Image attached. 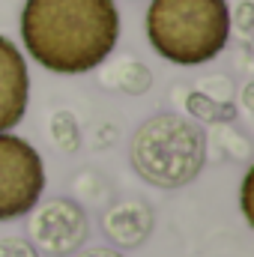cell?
Wrapping results in <instances>:
<instances>
[{"mask_svg": "<svg viewBox=\"0 0 254 257\" xmlns=\"http://www.w3.org/2000/svg\"><path fill=\"white\" fill-rule=\"evenodd\" d=\"M120 9L114 0H24V51L48 72L84 75L114 54Z\"/></svg>", "mask_w": 254, "mask_h": 257, "instance_id": "obj_1", "label": "cell"}, {"mask_svg": "<svg viewBox=\"0 0 254 257\" xmlns=\"http://www.w3.org/2000/svg\"><path fill=\"white\" fill-rule=\"evenodd\" d=\"M150 48L174 66H203L215 60L230 39L227 0H150Z\"/></svg>", "mask_w": 254, "mask_h": 257, "instance_id": "obj_2", "label": "cell"}, {"mask_svg": "<svg viewBox=\"0 0 254 257\" xmlns=\"http://www.w3.org/2000/svg\"><path fill=\"white\" fill-rule=\"evenodd\" d=\"M206 135L183 114H153L135 128L129 162L135 174L156 189H183L194 183L206 165Z\"/></svg>", "mask_w": 254, "mask_h": 257, "instance_id": "obj_3", "label": "cell"}, {"mask_svg": "<svg viewBox=\"0 0 254 257\" xmlns=\"http://www.w3.org/2000/svg\"><path fill=\"white\" fill-rule=\"evenodd\" d=\"M45 192V162L33 144L0 132V221L27 215Z\"/></svg>", "mask_w": 254, "mask_h": 257, "instance_id": "obj_4", "label": "cell"}, {"mask_svg": "<svg viewBox=\"0 0 254 257\" xmlns=\"http://www.w3.org/2000/svg\"><path fill=\"white\" fill-rule=\"evenodd\" d=\"M30 242L45 257H72L87 245L90 215L75 197H51L36 203L27 218Z\"/></svg>", "mask_w": 254, "mask_h": 257, "instance_id": "obj_5", "label": "cell"}, {"mask_svg": "<svg viewBox=\"0 0 254 257\" xmlns=\"http://www.w3.org/2000/svg\"><path fill=\"white\" fill-rule=\"evenodd\" d=\"M30 72L21 48L0 33V132L15 128L27 114Z\"/></svg>", "mask_w": 254, "mask_h": 257, "instance_id": "obj_6", "label": "cell"}, {"mask_svg": "<svg viewBox=\"0 0 254 257\" xmlns=\"http://www.w3.org/2000/svg\"><path fill=\"white\" fill-rule=\"evenodd\" d=\"M156 227V212L147 200H120L102 212V233L114 248H141Z\"/></svg>", "mask_w": 254, "mask_h": 257, "instance_id": "obj_7", "label": "cell"}, {"mask_svg": "<svg viewBox=\"0 0 254 257\" xmlns=\"http://www.w3.org/2000/svg\"><path fill=\"white\" fill-rule=\"evenodd\" d=\"M99 69V84L105 90L123 93V96H144L153 87V72L150 66L141 63L132 54H120V57H105Z\"/></svg>", "mask_w": 254, "mask_h": 257, "instance_id": "obj_8", "label": "cell"}, {"mask_svg": "<svg viewBox=\"0 0 254 257\" xmlns=\"http://www.w3.org/2000/svg\"><path fill=\"white\" fill-rule=\"evenodd\" d=\"M186 111L194 120L209 123V126H230L236 120V105L233 102H218V99L200 93L197 87L186 93Z\"/></svg>", "mask_w": 254, "mask_h": 257, "instance_id": "obj_9", "label": "cell"}, {"mask_svg": "<svg viewBox=\"0 0 254 257\" xmlns=\"http://www.w3.org/2000/svg\"><path fill=\"white\" fill-rule=\"evenodd\" d=\"M48 132H51V141L54 147L66 153V156H75L84 144V135H81V126L75 120L72 111H54L51 114V123H48Z\"/></svg>", "mask_w": 254, "mask_h": 257, "instance_id": "obj_10", "label": "cell"}, {"mask_svg": "<svg viewBox=\"0 0 254 257\" xmlns=\"http://www.w3.org/2000/svg\"><path fill=\"white\" fill-rule=\"evenodd\" d=\"M197 90L206 93V96H212V99H218V102H233V84H230V78H224V75H209V78H203V81L197 84Z\"/></svg>", "mask_w": 254, "mask_h": 257, "instance_id": "obj_11", "label": "cell"}, {"mask_svg": "<svg viewBox=\"0 0 254 257\" xmlns=\"http://www.w3.org/2000/svg\"><path fill=\"white\" fill-rule=\"evenodd\" d=\"M230 30H239L242 39H251V33H254V3L251 0H242L236 6V12L230 15Z\"/></svg>", "mask_w": 254, "mask_h": 257, "instance_id": "obj_12", "label": "cell"}, {"mask_svg": "<svg viewBox=\"0 0 254 257\" xmlns=\"http://www.w3.org/2000/svg\"><path fill=\"white\" fill-rule=\"evenodd\" d=\"M0 257H39V251L24 236H3L0 239Z\"/></svg>", "mask_w": 254, "mask_h": 257, "instance_id": "obj_13", "label": "cell"}, {"mask_svg": "<svg viewBox=\"0 0 254 257\" xmlns=\"http://www.w3.org/2000/svg\"><path fill=\"white\" fill-rule=\"evenodd\" d=\"M251 183H254V168L245 171L242 177V192H239V206H242V215L248 221V227H254V212H251Z\"/></svg>", "mask_w": 254, "mask_h": 257, "instance_id": "obj_14", "label": "cell"}, {"mask_svg": "<svg viewBox=\"0 0 254 257\" xmlns=\"http://www.w3.org/2000/svg\"><path fill=\"white\" fill-rule=\"evenodd\" d=\"M72 257H126V254H123V251H117V248L99 245V248H81V251H75Z\"/></svg>", "mask_w": 254, "mask_h": 257, "instance_id": "obj_15", "label": "cell"}, {"mask_svg": "<svg viewBox=\"0 0 254 257\" xmlns=\"http://www.w3.org/2000/svg\"><path fill=\"white\" fill-rule=\"evenodd\" d=\"M245 108H254V84L245 87Z\"/></svg>", "mask_w": 254, "mask_h": 257, "instance_id": "obj_16", "label": "cell"}]
</instances>
